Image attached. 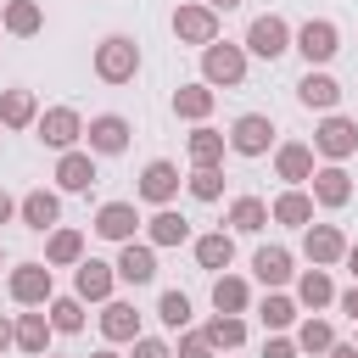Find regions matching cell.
I'll return each instance as SVG.
<instances>
[{
  "instance_id": "1",
  "label": "cell",
  "mask_w": 358,
  "mask_h": 358,
  "mask_svg": "<svg viewBox=\"0 0 358 358\" xmlns=\"http://www.w3.org/2000/svg\"><path fill=\"white\" fill-rule=\"evenodd\" d=\"M95 73H101L106 84H129V78L140 73V45H134L129 34H106V39L95 45Z\"/></svg>"
},
{
  "instance_id": "2",
  "label": "cell",
  "mask_w": 358,
  "mask_h": 358,
  "mask_svg": "<svg viewBox=\"0 0 358 358\" xmlns=\"http://www.w3.org/2000/svg\"><path fill=\"white\" fill-rule=\"evenodd\" d=\"M201 78H207V90H213V84L235 90V84L246 78V50H241V45H218V39H213V45L201 50Z\"/></svg>"
},
{
  "instance_id": "3",
  "label": "cell",
  "mask_w": 358,
  "mask_h": 358,
  "mask_svg": "<svg viewBox=\"0 0 358 358\" xmlns=\"http://www.w3.org/2000/svg\"><path fill=\"white\" fill-rule=\"evenodd\" d=\"M274 145V123L263 117V112H241L235 123H229V151L235 157H263Z\"/></svg>"
},
{
  "instance_id": "4",
  "label": "cell",
  "mask_w": 358,
  "mask_h": 358,
  "mask_svg": "<svg viewBox=\"0 0 358 358\" xmlns=\"http://www.w3.org/2000/svg\"><path fill=\"white\" fill-rule=\"evenodd\" d=\"M246 50L252 56H263V62H274V56H285L291 50V28H285V17H252V28H246Z\"/></svg>"
},
{
  "instance_id": "5",
  "label": "cell",
  "mask_w": 358,
  "mask_h": 358,
  "mask_svg": "<svg viewBox=\"0 0 358 358\" xmlns=\"http://www.w3.org/2000/svg\"><path fill=\"white\" fill-rule=\"evenodd\" d=\"M173 34H179V45H213L218 39V11H207V6H179L173 11Z\"/></svg>"
},
{
  "instance_id": "6",
  "label": "cell",
  "mask_w": 358,
  "mask_h": 358,
  "mask_svg": "<svg viewBox=\"0 0 358 358\" xmlns=\"http://www.w3.org/2000/svg\"><path fill=\"white\" fill-rule=\"evenodd\" d=\"M296 50L308 56V67H313V62H330V56L341 50V34H336V22H330V17H313V22H302V28H296Z\"/></svg>"
},
{
  "instance_id": "7",
  "label": "cell",
  "mask_w": 358,
  "mask_h": 358,
  "mask_svg": "<svg viewBox=\"0 0 358 358\" xmlns=\"http://www.w3.org/2000/svg\"><path fill=\"white\" fill-rule=\"evenodd\" d=\"M313 145H319V151H324L330 162H341V157H352V151H358V123H352V117H336V112H330V117H324V123L313 129Z\"/></svg>"
},
{
  "instance_id": "8",
  "label": "cell",
  "mask_w": 358,
  "mask_h": 358,
  "mask_svg": "<svg viewBox=\"0 0 358 358\" xmlns=\"http://www.w3.org/2000/svg\"><path fill=\"white\" fill-rule=\"evenodd\" d=\"M84 134V117L73 112V106H50V112H39V140L45 145H56V151H73V140Z\"/></svg>"
},
{
  "instance_id": "9",
  "label": "cell",
  "mask_w": 358,
  "mask_h": 358,
  "mask_svg": "<svg viewBox=\"0 0 358 358\" xmlns=\"http://www.w3.org/2000/svg\"><path fill=\"white\" fill-rule=\"evenodd\" d=\"M11 296L22 308H45L50 302V268L45 263H17L11 268Z\"/></svg>"
},
{
  "instance_id": "10",
  "label": "cell",
  "mask_w": 358,
  "mask_h": 358,
  "mask_svg": "<svg viewBox=\"0 0 358 358\" xmlns=\"http://www.w3.org/2000/svg\"><path fill=\"white\" fill-rule=\"evenodd\" d=\"M84 140H90V151H95V157H117V151L129 145V123H123L117 112H101V117H90Z\"/></svg>"
},
{
  "instance_id": "11",
  "label": "cell",
  "mask_w": 358,
  "mask_h": 358,
  "mask_svg": "<svg viewBox=\"0 0 358 358\" xmlns=\"http://www.w3.org/2000/svg\"><path fill=\"white\" fill-rule=\"evenodd\" d=\"M112 280H117V274H112V263L84 257V263H78V274H73V296H78V302H106V296H112Z\"/></svg>"
},
{
  "instance_id": "12",
  "label": "cell",
  "mask_w": 358,
  "mask_h": 358,
  "mask_svg": "<svg viewBox=\"0 0 358 358\" xmlns=\"http://www.w3.org/2000/svg\"><path fill=\"white\" fill-rule=\"evenodd\" d=\"M140 196L151 201V207H168L173 196H179V168L173 162H145V173H140Z\"/></svg>"
},
{
  "instance_id": "13",
  "label": "cell",
  "mask_w": 358,
  "mask_h": 358,
  "mask_svg": "<svg viewBox=\"0 0 358 358\" xmlns=\"http://www.w3.org/2000/svg\"><path fill=\"white\" fill-rule=\"evenodd\" d=\"M302 252L313 257V268H324V263H336V257L347 252V235H341L336 224H308V229H302Z\"/></svg>"
},
{
  "instance_id": "14",
  "label": "cell",
  "mask_w": 358,
  "mask_h": 358,
  "mask_svg": "<svg viewBox=\"0 0 358 358\" xmlns=\"http://www.w3.org/2000/svg\"><path fill=\"white\" fill-rule=\"evenodd\" d=\"M112 274H117V280H129V285H151V280H157V252H151V246L123 241V252H117Z\"/></svg>"
},
{
  "instance_id": "15",
  "label": "cell",
  "mask_w": 358,
  "mask_h": 358,
  "mask_svg": "<svg viewBox=\"0 0 358 358\" xmlns=\"http://www.w3.org/2000/svg\"><path fill=\"white\" fill-rule=\"evenodd\" d=\"M274 173H280L285 185H308V179H313V145L285 140V145L274 151Z\"/></svg>"
},
{
  "instance_id": "16",
  "label": "cell",
  "mask_w": 358,
  "mask_h": 358,
  "mask_svg": "<svg viewBox=\"0 0 358 358\" xmlns=\"http://www.w3.org/2000/svg\"><path fill=\"white\" fill-rule=\"evenodd\" d=\"M134 224H140L134 201H106V207L95 213V235H101V241H134Z\"/></svg>"
},
{
  "instance_id": "17",
  "label": "cell",
  "mask_w": 358,
  "mask_h": 358,
  "mask_svg": "<svg viewBox=\"0 0 358 358\" xmlns=\"http://www.w3.org/2000/svg\"><path fill=\"white\" fill-rule=\"evenodd\" d=\"M308 185H313V201H319V207H347V196H352V179H347V168H336V162H330V168H313Z\"/></svg>"
},
{
  "instance_id": "18",
  "label": "cell",
  "mask_w": 358,
  "mask_h": 358,
  "mask_svg": "<svg viewBox=\"0 0 358 358\" xmlns=\"http://www.w3.org/2000/svg\"><path fill=\"white\" fill-rule=\"evenodd\" d=\"M296 101H302V106H319V112H330V106L341 101V84H336L330 73H313V67H308V73H302V84H296Z\"/></svg>"
},
{
  "instance_id": "19",
  "label": "cell",
  "mask_w": 358,
  "mask_h": 358,
  "mask_svg": "<svg viewBox=\"0 0 358 358\" xmlns=\"http://www.w3.org/2000/svg\"><path fill=\"white\" fill-rule=\"evenodd\" d=\"M56 185H62V190H90V185H95V157H90V151H62Z\"/></svg>"
},
{
  "instance_id": "20",
  "label": "cell",
  "mask_w": 358,
  "mask_h": 358,
  "mask_svg": "<svg viewBox=\"0 0 358 358\" xmlns=\"http://www.w3.org/2000/svg\"><path fill=\"white\" fill-rule=\"evenodd\" d=\"M17 213H22V224H28V229H56V218H62V201H56L50 190H28V196L17 201Z\"/></svg>"
},
{
  "instance_id": "21",
  "label": "cell",
  "mask_w": 358,
  "mask_h": 358,
  "mask_svg": "<svg viewBox=\"0 0 358 358\" xmlns=\"http://www.w3.org/2000/svg\"><path fill=\"white\" fill-rule=\"evenodd\" d=\"M101 336H106V341H134V336H140L134 302H106V308H101Z\"/></svg>"
},
{
  "instance_id": "22",
  "label": "cell",
  "mask_w": 358,
  "mask_h": 358,
  "mask_svg": "<svg viewBox=\"0 0 358 358\" xmlns=\"http://www.w3.org/2000/svg\"><path fill=\"white\" fill-rule=\"evenodd\" d=\"M11 341H17L22 352L45 358V347H50V319H45V313H22V319L11 324Z\"/></svg>"
},
{
  "instance_id": "23",
  "label": "cell",
  "mask_w": 358,
  "mask_h": 358,
  "mask_svg": "<svg viewBox=\"0 0 358 358\" xmlns=\"http://www.w3.org/2000/svg\"><path fill=\"white\" fill-rule=\"evenodd\" d=\"M0 123H6V129H28V123H39V101H34V90H6V95H0Z\"/></svg>"
},
{
  "instance_id": "24",
  "label": "cell",
  "mask_w": 358,
  "mask_h": 358,
  "mask_svg": "<svg viewBox=\"0 0 358 358\" xmlns=\"http://www.w3.org/2000/svg\"><path fill=\"white\" fill-rule=\"evenodd\" d=\"M268 218H280V224H291V229H308V218H313V196H308V190H285V196H274Z\"/></svg>"
},
{
  "instance_id": "25",
  "label": "cell",
  "mask_w": 358,
  "mask_h": 358,
  "mask_svg": "<svg viewBox=\"0 0 358 358\" xmlns=\"http://www.w3.org/2000/svg\"><path fill=\"white\" fill-rule=\"evenodd\" d=\"M252 274H257L263 285H285V280H291V252H285V246H257Z\"/></svg>"
},
{
  "instance_id": "26",
  "label": "cell",
  "mask_w": 358,
  "mask_h": 358,
  "mask_svg": "<svg viewBox=\"0 0 358 358\" xmlns=\"http://www.w3.org/2000/svg\"><path fill=\"white\" fill-rule=\"evenodd\" d=\"M185 151H190L196 168H218V162H224V134H218V129H196V134L185 140Z\"/></svg>"
},
{
  "instance_id": "27",
  "label": "cell",
  "mask_w": 358,
  "mask_h": 358,
  "mask_svg": "<svg viewBox=\"0 0 358 358\" xmlns=\"http://www.w3.org/2000/svg\"><path fill=\"white\" fill-rule=\"evenodd\" d=\"M229 257H235V241H229L224 229L196 235V263H201V268H229Z\"/></svg>"
},
{
  "instance_id": "28",
  "label": "cell",
  "mask_w": 358,
  "mask_h": 358,
  "mask_svg": "<svg viewBox=\"0 0 358 358\" xmlns=\"http://www.w3.org/2000/svg\"><path fill=\"white\" fill-rule=\"evenodd\" d=\"M246 302H252V291H246L241 274H218V280H213V308H218V313H241Z\"/></svg>"
},
{
  "instance_id": "29",
  "label": "cell",
  "mask_w": 358,
  "mask_h": 358,
  "mask_svg": "<svg viewBox=\"0 0 358 358\" xmlns=\"http://www.w3.org/2000/svg\"><path fill=\"white\" fill-rule=\"evenodd\" d=\"M173 112L190 117V123H201V117L213 112V90H207V84H185V90H173Z\"/></svg>"
},
{
  "instance_id": "30",
  "label": "cell",
  "mask_w": 358,
  "mask_h": 358,
  "mask_svg": "<svg viewBox=\"0 0 358 358\" xmlns=\"http://www.w3.org/2000/svg\"><path fill=\"white\" fill-rule=\"evenodd\" d=\"M229 224H235L241 235H257V229L268 224V201H257V196H235V207H229Z\"/></svg>"
},
{
  "instance_id": "31",
  "label": "cell",
  "mask_w": 358,
  "mask_h": 358,
  "mask_svg": "<svg viewBox=\"0 0 358 358\" xmlns=\"http://www.w3.org/2000/svg\"><path fill=\"white\" fill-rule=\"evenodd\" d=\"M179 241H190V224H185L173 207H157V218H151V246H179Z\"/></svg>"
},
{
  "instance_id": "32",
  "label": "cell",
  "mask_w": 358,
  "mask_h": 358,
  "mask_svg": "<svg viewBox=\"0 0 358 358\" xmlns=\"http://www.w3.org/2000/svg\"><path fill=\"white\" fill-rule=\"evenodd\" d=\"M45 263H84V235H78V229H50Z\"/></svg>"
},
{
  "instance_id": "33",
  "label": "cell",
  "mask_w": 358,
  "mask_h": 358,
  "mask_svg": "<svg viewBox=\"0 0 358 358\" xmlns=\"http://www.w3.org/2000/svg\"><path fill=\"white\" fill-rule=\"evenodd\" d=\"M201 336H207V347H241L246 341V324H241V313H213Z\"/></svg>"
},
{
  "instance_id": "34",
  "label": "cell",
  "mask_w": 358,
  "mask_h": 358,
  "mask_svg": "<svg viewBox=\"0 0 358 358\" xmlns=\"http://www.w3.org/2000/svg\"><path fill=\"white\" fill-rule=\"evenodd\" d=\"M330 296H336V285H330L324 268H308V274L296 280V302H302V308H324Z\"/></svg>"
},
{
  "instance_id": "35",
  "label": "cell",
  "mask_w": 358,
  "mask_h": 358,
  "mask_svg": "<svg viewBox=\"0 0 358 358\" xmlns=\"http://www.w3.org/2000/svg\"><path fill=\"white\" fill-rule=\"evenodd\" d=\"M50 330L78 336V330H84V302H78V296H50Z\"/></svg>"
},
{
  "instance_id": "36",
  "label": "cell",
  "mask_w": 358,
  "mask_h": 358,
  "mask_svg": "<svg viewBox=\"0 0 358 358\" xmlns=\"http://www.w3.org/2000/svg\"><path fill=\"white\" fill-rule=\"evenodd\" d=\"M330 347H336V330H330L324 319H302V324H296V352H313V358H319V352H330Z\"/></svg>"
},
{
  "instance_id": "37",
  "label": "cell",
  "mask_w": 358,
  "mask_h": 358,
  "mask_svg": "<svg viewBox=\"0 0 358 358\" xmlns=\"http://www.w3.org/2000/svg\"><path fill=\"white\" fill-rule=\"evenodd\" d=\"M39 22H45V11H39V0H6V28L11 34H39Z\"/></svg>"
},
{
  "instance_id": "38",
  "label": "cell",
  "mask_w": 358,
  "mask_h": 358,
  "mask_svg": "<svg viewBox=\"0 0 358 358\" xmlns=\"http://www.w3.org/2000/svg\"><path fill=\"white\" fill-rule=\"evenodd\" d=\"M157 319H162L168 330H185V324H190V296H185V291H162Z\"/></svg>"
},
{
  "instance_id": "39",
  "label": "cell",
  "mask_w": 358,
  "mask_h": 358,
  "mask_svg": "<svg viewBox=\"0 0 358 358\" xmlns=\"http://www.w3.org/2000/svg\"><path fill=\"white\" fill-rule=\"evenodd\" d=\"M257 319H263L268 330H285V324L296 319V302H291V296H263V302H257Z\"/></svg>"
},
{
  "instance_id": "40",
  "label": "cell",
  "mask_w": 358,
  "mask_h": 358,
  "mask_svg": "<svg viewBox=\"0 0 358 358\" xmlns=\"http://www.w3.org/2000/svg\"><path fill=\"white\" fill-rule=\"evenodd\" d=\"M190 196H196V201H218V196H224V173H218V168H196V173H190Z\"/></svg>"
},
{
  "instance_id": "41",
  "label": "cell",
  "mask_w": 358,
  "mask_h": 358,
  "mask_svg": "<svg viewBox=\"0 0 358 358\" xmlns=\"http://www.w3.org/2000/svg\"><path fill=\"white\" fill-rule=\"evenodd\" d=\"M179 358H213V347H207V336H201V330H190V336H179Z\"/></svg>"
},
{
  "instance_id": "42",
  "label": "cell",
  "mask_w": 358,
  "mask_h": 358,
  "mask_svg": "<svg viewBox=\"0 0 358 358\" xmlns=\"http://www.w3.org/2000/svg\"><path fill=\"white\" fill-rule=\"evenodd\" d=\"M134 358H173V352H168V341H157V336H134Z\"/></svg>"
},
{
  "instance_id": "43",
  "label": "cell",
  "mask_w": 358,
  "mask_h": 358,
  "mask_svg": "<svg viewBox=\"0 0 358 358\" xmlns=\"http://www.w3.org/2000/svg\"><path fill=\"white\" fill-rule=\"evenodd\" d=\"M263 358H296V341L274 336V341H263Z\"/></svg>"
},
{
  "instance_id": "44",
  "label": "cell",
  "mask_w": 358,
  "mask_h": 358,
  "mask_svg": "<svg viewBox=\"0 0 358 358\" xmlns=\"http://www.w3.org/2000/svg\"><path fill=\"white\" fill-rule=\"evenodd\" d=\"M341 313L358 324V285H352V291H341Z\"/></svg>"
},
{
  "instance_id": "45",
  "label": "cell",
  "mask_w": 358,
  "mask_h": 358,
  "mask_svg": "<svg viewBox=\"0 0 358 358\" xmlns=\"http://www.w3.org/2000/svg\"><path fill=\"white\" fill-rule=\"evenodd\" d=\"M341 257H347V274H352V285H358V246H347Z\"/></svg>"
},
{
  "instance_id": "46",
  "label": "cell",
  "mask_w": 358,
  "mask_h": 358,
  "mask_svg": "<svg viewBox=\"0 0 358 358\" xmlns=\"http://www.w3.org/2000/svg\"><path fill=\"white\" fill-rule=\"evenodd\" d=\"M11 213H17V201H11V196H6V190H0V224H6V218H11Z\"/></svg>"
},
{
  "instance_id": "47",
  "label": "cell",
  "mask_w": 358,
  "mask_h": 358,
  "mask_svg": "<svg viewBox=\"0 0 358 358\" xmlns=\"http://www.w3.org/2000/svg\"><path fill=\"white\" fill-rule=\"evenodd\" d=\"M241 0H207V11H235Z\"/></svg>"
},
{
  "instance_id": "48",
  "label": "cell",
  "mask_w": 358,
  "mask_h": 358,
  "mask_svg": "<svg viewBox=\"0 0 358 358\" xmlns=\"http://www.w3.org/2000/svg\"><path fill=\"white\" fill-rule=\"evenodd\" d=\"M6 347H11V324L0 319V352H6Z\"/></svg>"
},
{
  "instance_id": "49",
  "label": "cell",
  "mask_w": 358,
  "mask_h": 358,
  "mask_svg": "<svg viewBox=\"0 0 358 358\" xmlns=\"http://www.w3.org/2000/svg\"><path fill=\"white\" fill-rule=\"evenodd\" d=\"M330 358H358V347H330Z\"/></svg>"
},
{
  "instance_id": "50",
  "label": "cell",
  "mask_w": 358,
  "mask_h": 358,
  "mask_svg": "<svg viewBox=\"0 0 358 358\" xmlns=\"http://www.w3.org/2000/svg\"><path fill=\"white\" fill-rule=\"evenodd\" d=\"M90 358H117V352H112V347H101V352H90Z\"/></svg>"
},
{
  "instance_id": "51",
  "label": "cell",
  "mask_w": 358,
  "mask_h": 358,
  "mask_svg": "<svg viewBox=\"0 0 358 358\" xmlns=\"http://www.w3.org/2000/svg\"><path fill=\"white\" fill-rule=\"evenodd\" d=\"M0 6H6V0H0Z\"/></svg>"
},
{
  "instance_id": "52",
  "label": "cell",
  "mask_w": 358,
  "mask_h": 358,
  "mask_svg": "<svg viewBox=\"0 0 358 358\" xmlns=\"http://www.w3.org/2000/svg\"><path fill=\"white\" fill-rule=\"evenodd\" d=\"M45 358H50V352H45Z\"/></svg>"
}]
</instances>
